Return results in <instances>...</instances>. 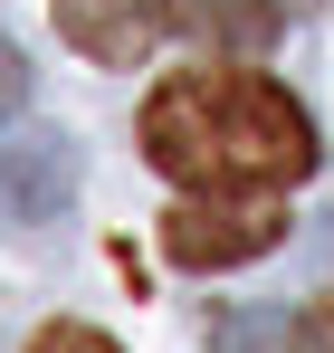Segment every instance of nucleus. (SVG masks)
Listing matches in <instances>:
<instances>
[{
    "instance_id": "1",
    "label": "nucleus",
    "mask_w": 334,
    "mask_h": 353,
    "mask_svg": "<svg viewBox=\"0 0 334 353\" xmlns=\"http://www.w3.org/2000/svg\"><path fill=\"white\" fill-rule=\"evenodd\" d=\"M144 163L181 191H286L315 172V124L248 67H181L144 96Z\"/></svg>"
},
{
    "instance_id": "2",
    "label": "nucleus",
    "mask_w": 334,
    "mask_h": 353,
    "mask_svg": "<svg viewBox=\"0 0 334 353\" xmlns=\"http://www.w3.org/2000/svg\"><path fill=\"white\" fill-rule=\"evenodd\" d=\"M77 172H86L77 134H57V124L0 134V220H57L77 201Z\"/></svg>"
},
{
    "instance_id": "3",
    "label": "nucleus",
    "mask_w": 334,
    "mask_h": 353,
    "mask_svg": "<svg viewBox=\"0 0 334 353\" xmlns=\"http://www.w3.org/2000/svg\"><path fill=\"white\" fill-rule=\"evenodd\" d=\"M277 239H286V220L268 201H191L163 220L172 268H239V258H268Z\"/></svg>"
},
{
    "instance_id": "4",
    "label": "nucleus",
    "mask_w": 334,
    "mask_h": 353,
    "mask_svg": "<svg viewBox=\"0 0 334 353\" xmlns=\"http://www.w3.org/2000/svg\"><path fill=\"white\" fill-rule=\"evenodd\" d=\"M210 353H296V315L286 305H229L210 325Z\"/></svg>"
},
{
    "instance_id": "5",
    "label": "nucleus",
    "mask_w": 334,
    "mask_h": 353,
    "mask_svg": "<svg viewBox=\"0 0 334 353\" xmlns=\"http://www.w3.org/2000/svg\"><path fill=\"white\" fill-rule=\"evenodd\" d=\"M19 105H29V58H19V39L0 29V124L19 115Z\"/></svg>"
},
{
    "instance_id": "6",
    "label": "nucleus",
    "mask_w": 334,
    "mask_h": 353,
    "mask_svg": "<svg viewBox=\"0 0 334 353\" xmlns=\"http://www.w3.org/2000/svg\"><path fill=\"white\" fill-rule=\"evenodd\" d=\"M29 353H115V344L96 334V325H48V334H39Z\"/></svg>"
},
{
    "instance_id": "7",
    "label": "nucleus",
    "mask_w": 334,
    "mask_h": 353,
    "mask_svg": "<svg viewBox=\"0 0 334 353\" xmlns=\"http://www.w3.org/2000/svg\"><path fill=\"white\" fill-rule=\"evenodd\" d=\"M296 353H334V296H325V305H306V315H296Z\"/></svg>"
}]
</instances>
